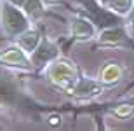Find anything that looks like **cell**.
<instances>
[{
	"label": "cell",
	"mask_w": 134,
	"mask_h": 131,
	"mask_svg": "<svg viewBox=\"0 0 134 131\" xmlns=\"http://www.w3.org/2000/svg\"><path fill=\"white\" fill-rule=\"evenodd\" d=\"M18 45L23 47L28 54H31V53L40 45V33L37 30L28 28V30H25L23 33L18 35Z\"/></svg>",
	"instance_id": "7"
},
{
	"label": "cell",
	"mask_w": 134,
	"mask_h": 131,
	"mask_svg": "<svg viewBox=\"0 0 134 131\" xmlns=\"http://www.w3.org/2000/svg\"><path fill=\"white\" fill-rule=\"evenodd\" d=\"M111 114L120 117V119H127V117H131L134 114V105H120V107H117V108H113Z\"/></svg>",
	"instance_id": "11"
},
{
	"label": "cell",
	"mask_w": 134,
	"mask_h": 131,
	"mask_svg": "<svg viewBox=\"0 0 134 131\" xmlns=\"http://www.w3.org/2000/svg\"><path fill=\"white\" fill-rule=\"evenodd\" d=\"M108 9H111L113 12L127 16L129 11L132 9V0H108Z\"/></svg>",
	"instance_id": "9"
},
{
	"label": "cell",
	"mask_w": 134,
	"mask_h": 131,
	"mask_svg": "<svg viewBox=\"0 0 134 131\" xmlns=\"http://www.w3.org/2000/svg\"><path fill=\"white\" fill-rule=\"evenodd\" d=\"M71 35L77 40H91L96 37V28L91 21L84 19V18H73L71 19Z\"/></svg>",
	"instance_id": "5"
},
{
	"label": "cell",
	"mask_w": 134,
	"mask_h": 131,
	"mask_svg": "<svg viewBox=\"0 0 134 131\" xmlns=\"http://www.w3.org/2000/svg\"><path fill=\"white\" fill-rule=\"evenodd\" d=\"M101 91V82H94L91 79H79L73 86L68 87L70 95L77 96V98H89V96H94Z\"/></svg>",
	"instance_id": "4"
},
{
	"label": "cell",
	"mask_w": 134,
	"mask_h": 131,
	"mask_svg": "<svg viewBox=\"0 0 134 131\" xmlns=\"http://www.w3.org/2000/svg\"><path fill=\"white\" fill-rule=\"evenodd\" d=\"M0 61L5 63V65H12V66H30L31 65L28 53L23 47H19V45L4 49L0 53Z\"/></svg>",
	"instance_id": "3"
},
{
	"label": "cell",
	"mask_w": 134,
	"mask_h": 131,
	"mask_svg": "<svg viewBox=\"0 0 134 131\" xmlns=\"http://www.w3.org/2000/svg\"><path fill=\"white\" fill-rule=\"evenodd\" d=\"M44 4H56V2H59V0H42Z\"/></svg>",
	"instance_id": "15"
},
{
	"label": "cell",
	"mask_w": 134,
	"mask_h": 131,
	"mask_svg": "<svg viewBox=\"0 0 134 131\" xmlns=\"http://www.w3.org/2000/svg\"><path fill=\"white\" fill-rule=\"evenodd\" d=\"M120 79H122V66L117 65V63H106L98 74V81L101 84H104V86L115 84Z\"/></svg>",
	"instance_id": "6"
},
{
	"label": "cell",
	"mask_w": 134,
	"mask_h": 131,
	"mask_svg": "<svg viewBox=\"0 0 134 131\" xmlns=\"http://www.w3.org/2000/svg\"><path fill=\"white\" fill-rule=\"evenodd\" d=\"M44 9V2L42 0H26L23 4V11L28 16H38Z\"/></svg>",
	"instance_id": "10"
},
{
	"label": "cell",
	"mask_w": 134,
	"mask_h": 131,
	"mask_svg": "<svg viewBox=\"0 0 134 131\" xmlns=\"http://www.w3.org/2000/svg\"><path fill=\"white\" fill-rule=\"evenodd\" d=\"M127 39L124 28H119V26H113V28H106L99 33L98 37V42L104 45H117L120 42H124Z\"/></svg>",
	"instance_id": "8"
},
{
	"label": "cell",
	"mask_w": 134,
	"mask_h": 131,
	"mask_svg": "<svg viewBox=\"0 0 134 131\" xmlns=\"http://www.w3.org/2000/svg\"><path fill=\"white\" fill-rule=\"evenodd\" d=\"M0 19H2V28L9 37H18L19 33L30 28L26 12L21 11L19 5H14L7 0L0 7Z\"/></svg>",
	"instance_id": "1"
},
{
	"label": "cell",
	"mask_w": 134,
	"mask_h": 131,
	"mask_svg": "<svg viewBox=\"0 0 134 131\" xmlns=\"http://www.w3.org/2000/svg\"><path fill=\"white\" fill-rule=\"evenodd\" d=\"M47 77L52 84L68 89L70 86H73L79 81V68L70 60L59 58V60H54L47 66Z\"/></svg>",
	"instance_id": "2"
},
{
	"label": "cell",
	"mask_w": 134,
	"mask_h": 131,
	"mask_svg": "<svg viewBox=\"0 0 134 131\" xmlns=\"http://www.w3.org/2000/svg\"><path fill=\"white\" fill-rule=\"evenodd\" d=\"M7 2H10V4H14V5H19V7H23V4H25L26 0H7Z\"/></svg>",
	"instance_id": "12"
},
{
	"label": "cell",
	"mask_w": 134,
	"mask_h": 131,
	"mask_svg": "<svg viewBox=\"0 0 134 131\" xmlns=\"http://www.w3.org/2000/svg\"><path fill=\"white\" fill-rule=\"evenodd\" d=\"M59 122V117H51V124H58Z\"/></svg>",
	"instance_id": "14"
},
{
	"label": "cell",
	"mask_w": 134,
	"mask_h": 131,
	"mask_svg": "<svg viewBox=\"0 0 134 131\" xmlns=\"http://www.w3.org/2000/svg\"><path fill=\"white\" fill-rule=\"evenodd\" d=\"M127 19H129L131 23H134V5H132V9L129 11V14H127Z\"/></svg>",
	"instance_id": "13"
}]
</instances>
